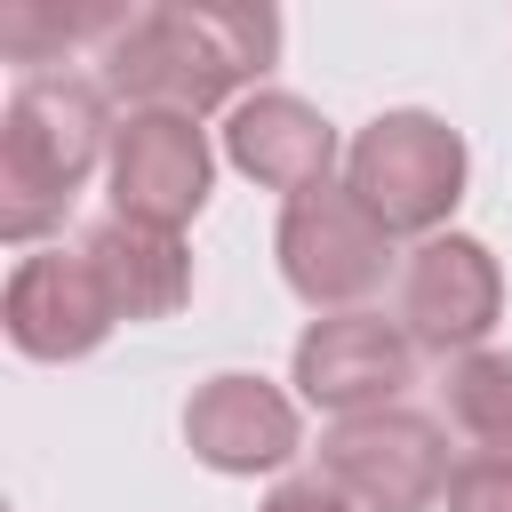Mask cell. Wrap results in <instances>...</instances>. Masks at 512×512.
Returning a JSON list of instances; mask_svg holds the SVG:
<instances>
[{
	"label": "cell",
	"mask_w": 512,
	"mask_h": 512,
	"mask_svg": "<svg viewBox=\"0 0 512 512\" xmlns=\"http://www.w3.org/2000/svg\"><path fill=\"white\" fill-rule=\"evenodd\" d=\"M464 136L440 112H376L352 144H344V192L400 240H432L448 232L456 200H464Z\"/></svg>",
	"instance_id": "obj_3"
},
{
	"label": "cell",
	"mask_w": 512,
	"mask_h": 512,
	"mask_svg": "<svg viewBox=\"0 0 512 512\" xmlns=\"http://www.w3.org/2000/svg\"><path fill=\"white\" fill-rule=\"evenodd\" d=\"M272 256H280V280H288L312 312H360V296L384 288L392 232H384L344 184H320V192H296V200L280 208Z\"/></svg>",
	"instance_id": "obj_5"
},
{
	"label": "cell",
	"mask_w": 512,
	"mask_h": 512,
	"mask_svg": "<svg viewBox=\"0 0 512 512\" xmlns=\"http://www.w3.org/2000/svg\"><path fill=\"white\" fill-rule=\"evenodd\" d=\"M320 472L360 512H432L448 496L456 456L424 408H368V416H336L320 432Z\"/></svg>",
	"instance_id": "obj_4"
},
{
	"label": "cell",
	"mask_w": 512,
	"mask_h": 512,
	"mask_svg": "<svg viewBox=\"0 0 512 512\" xmlns=\"http://www.w3.org/2000/svg\"><path fill=\"white\" fill-rule=\"evenodd\" d=\"M224 160H232L248 184L296 200V192H320V184L336 176L344 144H336V128H328L304 96L256 88V96H240V104L224 112Z\"/></svg>",
	"instance_id": "obj_11"
},
{
	"label": "cell",
	"mask_w": 512,
	"mask_h": 512,
	"mask_svg": "<svg viewBox=\"0 0 512 512\" xmlns=\"http://www.w3.org/2000/svg\"><path fill=\"white\" fill-rule=\"evenodd\" d=\"M440 408L456 432H472L480 448H512V352H464L448 360V384H440Z\"/></svg>",
	"instance_id": "obj_14"
},
{
	"label": "cell",
	"mask_w": 512,
	"mask_h": 512,
	"mask_svg": "<svg viewBox=\"0 0 512 512\" xmlns=\"http://www.w3.org/2000/svg\"><path fill=\"white\" fill-rule=\"evenodd\" d=\"M256 512H360V504H352V496H344L328 472H296V480H280V488H272Z\"/></svg>",
	"instance_id": "obj_16"
},
{
	"label": "cell",
	"mask_w": 512,
	"mask_h": 512,
	"mask_svg": "<svg viewBox=\"0 0 512 512\" xmlns=\"http://www.w3.org/2000/svg\"><path fill=\"white\" fill-rule=\"evenodd\" d=\"M408 384H416V336L384 312H320L296 336V392L328 416L400 408Z\"/></svg>",
	"instance_id": "obj_8"
},
{
	"label": "cell",
	"mask_w": 512,
	"mask_h": 512,
	"mask_svg": "<svg viewBox=\"0 0 512 512\" xmlns=\"http://www.w3.org/2000/svg\"><path fill=\"white\" fill-rule=\"evenodd\" d=\"M280 56V8L264 0H160L128 8V24L96 48L104 96L128 112H216Z\"/></svg>",
	"instance_id": "obj_1"
},
{
	"label": "cell",
	"mask_w": 512,
	"mask_h": 512,
	"mask_svg": "<svg viewBox=\"0 0 512 512\" xmlns=\"http://www.w3.org/2000/svg\"><path fill=\"white\" fill-rule=\"evenodd\" d=\"M448 512H512V448H472L448 472Z\"/></svg>",
	"instance_id": "obj_15"
},
{
	"label": "cell",
	"mask_w": 512,
	"mask_h": 512,
	"mask_svg": "<svg viewBox=\"0 0 512 512\" xmlns=\"http://www.w3.org/2000/svg\"><path fill=\"white\" fill-rule=\"evenodd\" d=\"M104 184H112V216L184 232V224L208 208V184H216L208 128L184 120V112H128V120L112 128Z\"/></svg>",
	"instance_id": "obj_7"
},
{
	"label": "cell",
	"mask_w": 512,
	"mask_h": 512,
	"mask_svg": "<svg viewBox=\"0 0 512 512\" xmlns=\"http://www.w3.org/2000/svg\"><path fill=\"white\" fill-rule=\"evenodd\" d=\"M184 440H192V456H200L208 472L248 480V472H280V464L304 448V416H296V400H288L280 384L224 368V376H208V384L184 400Z\"/></svg>",
	"instance_id": "obj_10"
},
{
	"label": "cell",
	"mask_w": 512,
	"mask_h": 512,
	"mask_svg": "<svg viewBox=\"0 0 512 512\" xmlns=\"http://www.w3.org/2000/svg\"><path fill=\"white\" fill-rule=\"evenodd\" d=\"M128 24V8H48V0H8L0 8V56L8 64H56L80 40H112Z\"/></svg>",
	"instance_id": "obj_13"
},
{
	"label": "cell",
	"mask_w": 512,
	"mask_h": 512,
	"mask_svg": "<svg viewBox=\"0 0 512 512\" xmlns=\"http://www.w3.org/2000/svg\"><path fill=\"white\" fill-rule=\"evenodd\" d=\"M112 96L80 72H32L8 88L0 112V240H40L64 224L80 184L112 160Z\"/></svg>",
	"instance_id": "obj_2"
},
{
	"label": "cell",
	"mask_w": 512,
	"mask_h": 512,
	"mask_svg": "<svg viewBox=\"0 0 512 512\" xmlns=\"http://www.w3.org/2000/svg\"><path fill=\"white\" fill-rule=\"evenodd\" d=\"M504 320V272L496 248L472 232H432L416 240L408 272H400V328L416 336V352L464 360L488 344V328Z\"/></svg>",
	"instance_id": "obj_6"
},
{
	"label": "cell",
	"mask_w": 512,
	"mask_h": 512,
	"mask_svg": "<svg viewBox=\"0 0 512 512\" xmlns=\"http://www.w3.org/2000/svg\"><path fill=\"white\" fill-rule=\"evenodd\" d=\"M0 328L24 360H88L120 328V312H112L88 248H32V256H16V272L0 288Z\"/></svg>",
	"instance_id": "obj_9"
},
{
	"label": "cell",
	"mask_w": 512,
	"mask_h": 512,
	"mask_svg": "<svg viewBox=\"0 0 512 512\" xmlns=\"http://www.w3.org/2000/svg\"><path fill=\"white\" fill-rule=\"evenodd\" d=\"M80 248H88V264H96V280H104L120 320H168L192 296L184 232H160V224H136V216H104Z\"/></svg>",
	"instance_id": "obj_12"
}]
</instances>
